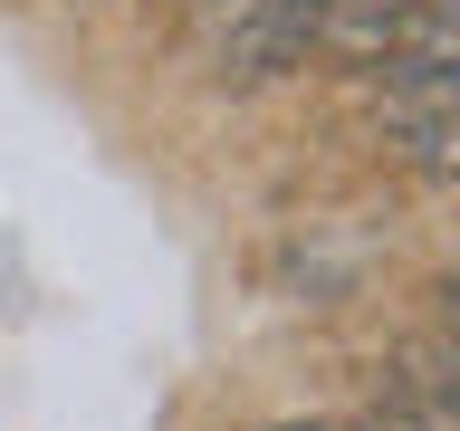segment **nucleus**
Returning <instances> with one entry per match:
<instances>
[{"label": "nucleus", "mask_w": 460, "mask_h": 431, "mask_svg": "<svg viewBox=\"0 0 460 431\" xmlns=\"http://www.w3.org/2000/svg\"><path fill=\"white\" fill-rule=\"evenodd\" d=\"M441 10H460V0H402V29H412V20H441Z\"/></svg>", "instance_id": "nucleus-4"}, {"label": "nucleus", "mask_w": 460, "mask_h": 431, "mask_svg": "<svg viewBox=\"0 0 460 431\" xmlns=\"http://www.w3.org/2000/svg\"><path fill=\"white\" fill-rule=\"evenodd\" d=\"M269 431H355V422H269Z\"/></svg>", "instance_id": "nucleus-5"}, {"label": "nucleus", "mask_w": 460, "mask_h": 431, "mask_svg": "<svg viewBox=\"0 0 460 431\" xmlns=\"http://www.w3.org/2000/svg\"><path fill=\"white\" fill-rule=\"evenodd\" d=\"M384 125H394V154L412 172H441V182H451V172H460V67H451V77L394 86V115H384Z\"/></svg>", "instance_id": "nucleus-2"}, {"label": "nucleus", "mask_w": 460, "mask_h": 431, "mask_svg": "<svg viewBox=\"0 0 460 431\" xmlns=\"http://www.w3.org/2000/svg\"><path fill=\"white\" fill-rule=\"evenodd\" d=\"M441 326H451V345H460V278H441Z\"/></svg>", "instance_id": "nucleus-3"}, {"label": "nucleus", "mask_w": 460, "mask_h": 431, "mask_svg": "<svg viewBox=\"0 0 460 431\" xmlns=\"http://www.w3.org/2000/svg\"><path fill=\"white\" fill-rule=\"evenodd\" d=\"M316 20H326V0H240V10H221L211 20V77L221 86H269L288 67H307Z\"/></svg>", "instance_id": "nucleus-1"}, {"label": "nucleus", "mask_w": 460, "mask_h": 431, "mask_svg": "<svg viewBox=\"0 0 460 431\" xmlns=\"http://www.w3.org/2000/svg\"><path fill=\"white\" fill-rule=\"evenodd\" d=\"M192 10H201V0H192Z\"/></svg>", "instance_id": "nucleus-6"}]
</instances>
